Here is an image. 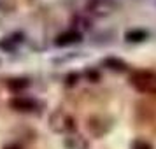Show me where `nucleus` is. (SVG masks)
<instances>
[{
	"mask_svg": "<svg viewBox=\"0 0 156 149\" xmlns=\"http://www.w3.org/2000/svg\"><path fill=\"white\" fill-rule=\"evenodd\" d=\"M130 86L142 95H156V70L153 69H135L130 72Z\"/></svg>",
	"mask_w": 156,
	"mask_h": 149,
	"instance_id": "nucleus-1",
	"label": "nucleus"
},
{
	"mask_svg": "<svg viewBox=\"0 0 156 149\" xmlns=\"http://www.w3.org/2000/svg\"><path fill=\"white\" fill-rule=\"evenodd\" d=\"M51 130L53 132H58V133H65V132H70L76 128V121L69 112L65 111H56V112L51 114V119H49Z\"/></svg>",
	"mask_w": 156,
	"mask_h": 149,
	"instance_id": "nucleus-2",
	"label": "nucleus"
},
{
	"mask_svg": "<svg viewBox=\"0 0 156 149\" xmlns=\"http://www.w3.org/2000/svg\"><path fill=\"white\" fill-rule=\"evenodd\" d=\"M81 41H83L81 30L70 28V30H67V32H62V34L55 39V46H58V48H67V46L79 44Z\"/></svg>",
	"mask_w": 156,
	"mask_h": 149,
	"instance_id": "nucleus-3",
	"label": "nucleus"
},
{
	"mask_svg": "<svg viewBox=\"0 0 156 149\" xmlns=\"http://www.w3.org/2000/svg\"><path fill=\"white\" fill-rule=\"evenodd\" d=\"M86 9H88V12L95 16H107L112 12L114 2L112 0H88Z\"/></svg>",
	"mask_w": 156,
	"mask_h": 149,
	"instance_id": "nucleus-4",
	"label": "nucleus"
},
{
	"mask_svg": "<svg viewBox=\"0 0 156 149\" xmlns=\"http://www.w3.org/2000/svg\"><path fill=\"white\" fill-rule=\"evenodd\" d=\"M9 105L16 109V111H21V112H27V111H34L37 107V102L30 97H14V98L9 100Z\"/></svg>",
	"mask_w": 156,
	"mask_h": 149,
	"instance_id": "nucleus-5",
	"label": "nucleus"
},
{
	"mask_svg": "<svg viewBox=\"0 0 156 149\" xmlns=\"http://www.w3.org/2000/svg\"><path fill=\"white\" fill-rule=\"evenodd\" d=\"M21 42H23V34L21 32H16V34H11V35L4 37L0 41V49L7 51V53H12V51H16V48Z\"/></svg>",
	"mask_w": 156,
	"mask_h": 149,
	"instance_id": "nucleus-6",
	"label": "nucleus"
},
{
	"mask_svg": "<svg viewBox=\"0 0 156 149\" xmlns=\"http://www.w3.org/2000/svg\"><path fill=\"white\" fill-rule=\"evenodd\" d=\"M102 63H104L105 69H109V70H112V72H119V74L121 72H128V63L118 56H107Z\"/></svg>",
	"mask_w": 156,
	"mask_h": 149,
	"instance_id": "nucleus-7",
	"label": "nucleus"
},
{
	"mask_svg": "<svg viewBox=\"0 0 156 149\" xmlns=\"http://www.w3.org/2000/svg\"><path fill=\"white\" fill-rule=\"evenodd\" d=\"M147 37L149 34L144 28H133V30H128L125 34L126 42H144V41H147Z\"/></svg>",
	"mask_w": 156,
	"mask_h": 149,
	"instance_id": "nucleus-8",
	"label": "nucleus"
},
{
	"mask_svg": "<svg viewBox=\"0 0 156 149\" xmlns=\"http://www.w3.org/2000/svg\"><path fill=\"white\" fill-rule=\"evenodd\" d=\"M28 86H30L28 79H11V81H9V88L14 90V91H21V90L28 88Z\"/></svg>",
	"mask_w": 156,
	"mask_h": 149,
	"instance_id": "nucleus-9",
	"label": "nucleus"
},
{
	"mask_svg": "<svg viewBox=\"0 0 156 149\" xmlns=\"http://www.w3.org/2000/svg\"><path fill=\"white\" fill-rule=\"evenodd\" d=\"M130 149H154L153 147V144L149 140H146V139H135L133 142H132V146H130Z\"/></svg>",
	"mask_w": 156,
	"mask_h": 149,
	"instance_id": "nucleus-10",
	"label": "nucleus"
},
{
	"mask_svg": "<svg viewBox=\"0 0 156 149\" xmlns=\"http://www.w3.org/2000/svg\"><path fill=\"white\" fill-rule=\"evenodd\" d=\"M86 76H88V79H91L93 83H97V81L100 79V74L98 72H95V70H88L86 72Z\"/></svg>",
	"mask_w": 156,
	"mask_h": 149,
	"instance_id": "nucleus-11",
	"label": "nucleus"
},
{
	"mask_svg": "<svg viewBox=\"0 0 156 149\" xmlns=\"http://www.w3.org/2000/svg\"><path fill=\"white\" fill-rule=\"evenodd\" d=\"M77 79H79L77 74H70V76L67 77V84H76V83H77Z\"/></svg>",
	"mask_w": 156,
	"mask_h": 149,
	"instance_id": "nucleus-12",
	"label": "nucleus"
},
{
	"mask_svg": "<svg viewBox=\"0 0 156 149\" xmlns=\"http://www.w3.org/2000/svg\"><path fill=\"white\" fill-rule=\"evenodd\" d=\"M5 149H21V147H20V146H7Z\"/></svg>",
	"mask_w": 156,
	"mask_h": 149,
	"instance_id": "nucleus-13",
	"label": "nucleus"
}]
</instances>
